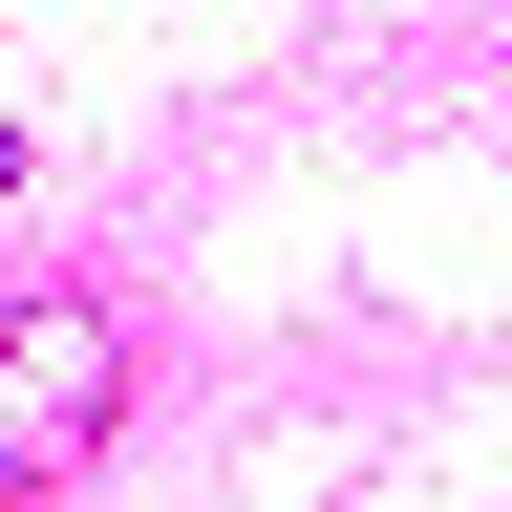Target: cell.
Instances as JSON below:
<instances>
[{
    "label": "cell",
    "mask_w": 512,
    "mask_h": 512,
    "mask_svg": "<svg viewBox=\"0 0 512 512\" xmlns=\"http://www.w3.org/2000/svg\"><path fill=\"white\" fill-rule=\"evenodd\" d=\"M107 427H128V320L107 299H22V320H0V491L86 470Z\"/></svg>",
    "instance_id": "1"
},
{
    "label": "cell",
    "mask_w": 512,
    "mask_h": 512,
    "mask_svg": "<svg viewBox=\"0 0 512 512\" xmlns=\"http://www.w3.org/2000/svg\"><path fill=\"white\" fill-rule=\"evenodd\" d=\"M0 192H22V107H0Z\"/></svg>",
    "instance_id": "2"
}]
</instances>
